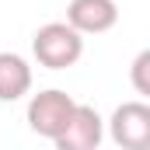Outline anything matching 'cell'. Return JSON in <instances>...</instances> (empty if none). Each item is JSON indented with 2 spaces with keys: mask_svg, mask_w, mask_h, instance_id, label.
<instances>
[{
  "mask_svg": "<svg viewBox=\"0 0 150 150\" xmlns=\"http://www.w3.org/2000/svg\"><path fill=\"white\" fill-rule=\"evenodd\" d=\"M32 52L42 67L49 70H67L84 56V35H77L67 21H49L32 38Z\"/></svg>",
  "mask_w": 150,
  "mask_h": 150,
  "instance_id": "obj_1",
  "label": "cell"
},
{
  "mask_svg": "<svg viewBox=\"0 0 150 150\" xmlns=\"http://www.w3.org/2000/svg\"><path fill=\"white\" fill-rule=\"evenodd\" d=\"M74 108H77V101L67 91H59V87L38 91L28 101V129L38 133V136H45V140H56L63 133L67 119L74 115Z\"/></svg>",
  "mask_w": 150,
  "mask_h": 150,
  "instance_id": "obj_2",
  "label": "cell"
},
{
  "mask_svg": "<svg viewBox=\"0 0 150 150\" xmlns=\"http://www.w3.org/2000/svg\"><path fill=\"white\" fill-rule=\"evenodd\" d=\"M108 136L122 150H150V105L122 101L108 119Z\"/></svg>",
  "mask_w": 150,
  "mask_h": 150,
  "instance_id": "obj_3",
  "label": "cell"
},
{
  "mask_svg": "<svg viewBox=\"0 0 150 150\" xmlns=\"http://www.w3.org/2000/svg\"><path fill=\"white\" fill-rule=\"evenodd\" d=\"M101 136H105L101 115L94 112L91 105H77L74 115L63 126V133L52 143H56V150H98L101 147Z\"/></svg>",
  "mask_w": 150,
  "mask_h": 150,
  "instance_id": "obj_4",
  "label": "cell"
},
{
  "mask_svg": "<svg viewBox=\"0 0 150 150\" xmlns=\"http://www.w3.org/2000/svg\"><path fill=\"white\" fill-rule=\"evenodd\" d=\"M115 21H119L115 0H70L67 7V25L77 35H101L115 28Z\"/></svg>",
  "mask_w": 150,
  "mask_h": 150,
  "instance_id": "obj_5",
  "label": "cell"
},
{
  "mask_svg": "<svg viewBox=\"0 0 150 150\" xmlns=\"http://www.w3.org/2000/svg\"><path fill=\"white\" fill-rule=\"evenodd\" d=\"M32 91V67L18 52H0V101H18Z\"/></svg>",
  "mask_w": 150,
  "mask_h": 150,
  "instance_id": "obj_6",
  "label": "cell"
},
{
  "mask_svg": "<svg viewBox=\"0 0 150 150\" xmlns=\"http://www.w3.org/2000/svg\"><path fill=\"white\" fill-rule=\"evenodd\" d=\"M133 87L136 94H150V49H143L133 59Z\"/></svg>",
  "mask_w": 150,
  "mask_h": 150,
  "instance_id": "obj_7",
  "label": "cell"
}]
</instances>
